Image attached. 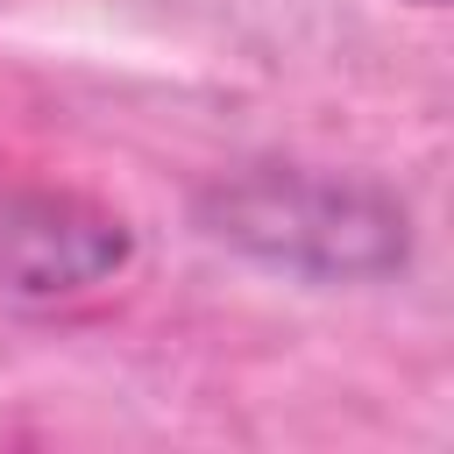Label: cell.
Listing matches in <instances>:
<instances>
[{
	"instance_id": "obj_1",
	"label": "cell",
	"mask_w": 454,
	"mask_h": 454,
	"mask_svg": "<svg viewBox=\"0 0 454 454\" xmlns=\"http://www.w3.org/2000/svg\"><path fill=\"white\" fill-rule=\"evenodd\" d=\"M192 220L206 241L312 284H369L411 255V213L397 192L298 163H248L199 184Z\"/></svg>"
},
{
	"instance_id": "obj_2",
	"label": "cell",
	"mask_w": 454,
	"mask_h": 454,
	"mask_svg": "<svg viewBox=\"0 0 454 454\" xmlns=\"http://www.w3.org/2000/svg\"><path fill=\"white\" fill-rule=\"evenodd\" d=\"M135 234L85 192L57 184H0V291L14 298H78L121 277Z\"/></svg>"
},
{
	"instance_id": "obj_3",
	"label": "cell",
	"mask_w": 454,
	"mask_h": 454,
	"mask_svg": "<svg viewBox=\"0 0 454 454\" xmlns=\"http://www.w3.org/2000/svg\"><path fill=\"white\" fill-rule=\"evenodd\" d=\"M411 7H447V0H411Z\"/></svg>"
}]
</instances>
